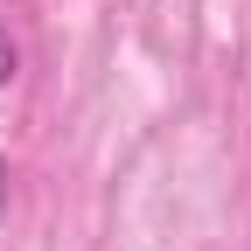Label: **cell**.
Masks as SVG:
<instances>
[{
    "mask_svg": "<svg viewBox=\"0 0 251 251\" xmlns=\"http://www.w3.org/2000/svg\"><path fill=\"white\" fill-rule=\"evenodd\" d=\"M7 77H14V42L0 35V84H7Z\"/></svg>",
    "mask_w": 251,
    "mask_h": 251,
    "instance_id": "6da1fadb",
    "label": "cell"
},
{
    "mask_svg": "<svg viewBox=\"0 0 251 251\" xmlns=\"http://www.w3.org/2000/svg\"><path fill=\"white\" fill-rule=\"evenodd\" d=\"M0 209H7V161H0Z\"/></svg>",
    "mask_w": 251,
    "mask_h": 251,
    "instance_id": "7a4b0ae2",
    "label": "cell"
}]
</instances>
